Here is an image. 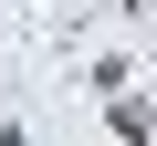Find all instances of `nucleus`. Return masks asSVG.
Instances as JSON below:
<instances>
[{
  "label": "nucleus",
  "mask_w": 157,
  "mask_h": 146,
  "mask_svg": "<svg viewBox=\"0 0 157 146\" xmlns=\"http://www.w3.org/2000/svg\"><path fill=\"white\" fill-rule=\"evenodd\" d=\"M105 84H115V104H105V115H115V136H126V146H147V125H157V115L126 94V73H115V63H105Z\"/></svg>",
  "instance_id": "nucleus-1"
}]
</instances>
